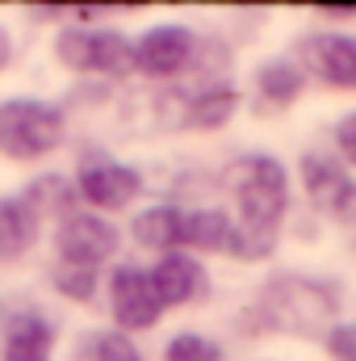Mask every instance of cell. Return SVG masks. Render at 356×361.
<instances>
[{
    "instance_id": "1",
    "label": "cell",
    "mask_w": 356,
    "mask_h": 361,
    "mask_svg": "<svg viewBox=\"0 0 356 361\" xmlns=\"http://www.w3.org/2000/svg\"><path fill=\"white\" fill-rule=\"evenodd\" d=\"M231 189L239 202V223H231V248L243 261H260L272 252L276 240V223L285 214L289 202V185L285 169L272 156H243L231 169Z\"/></svg>"
},
{
    "instance_id": "2",
    "label": "cell",
    "mask_w": 356,
    "mask_h": 361,
    "mask_svg": "<svg viewBox=\"0 0 356 361\" xmlns=\"http://www.w3.org/2000/svg\"><path fill=\"white\" fill-rule=\"evenodd\" d=\"M336 311H340V294L331 286L289 277L265 290V298L252 311V324L272 332H293V336H319Z\"/></svg>"
},
{
    "instance_id": "3",
    "label": "cell",
    "mask_w": 356,
    "mask_h": 361,
    "mask_svg": "<svg viewBox=\"0 0 356 361\" xmlns=\"http://www.w3.org/2000/svg\"><path fill=\"white\" fill-rule=\"evenodd\" d=\"M63 139V114L46 101L13 97L0 105V152L8 160H38Z\"/></svg>"
},
{
    "instance_id": "4",
    "label": "cell",
    "mask_w": 356,
    "mask_h": 361,
    "mask_svg": "<svg viewBox=\"0 0 356 361\" xmlns=\"http://www.w3.org/2000/svg\"><path fill=\"white\" fill-rule=\"evenodd\" d=\"M59 59L80 72L105 76H130L134 72V42H126L117 30H68L59 38Z\"/></svg>"
},
{
    "instance_id": "5",
    "label": "cell",
    "mask_w": 356,
    "mask_h": 361,
    "mask_svg": "<svg viewBox=\"0 0 356 361\" xmlns=\"http://www.w3.org/2000/svg\"><path fill=\"white\" fill-rule=\"evenodd\" d=\"M302 177H306V193L314 197L319 210H327L340 223H356V180L331 156H306Z\"/></svg>"
},
{
    "instance_id": "6",
    "label": "cell",
    "mask_w": 356,
    "mask_h": 361,
    "mask_svg": "<svg viewBox=\"0 0 356 361\" xmlns=\"http://www.w3.org/2000/svg\"><path fill=\"white\" fill-rule=\"evenodd\" d=\"M109 294H113V315L122 328H151L164 311L155 286H151V273L134 269V265H122L109 281Z\"/></svg>"
},
{
    "instance_id": "7",
    "label": "cell",
    "mask_w": 356,
    "mask_h": 361,
    "mask_svg": "<svg viewBox=\"0 0 356 361\" xmlns=\"http://www.w3.org/2000/svg\"><path fill=\"white\" fill-rule=\"evenodd\" d=\"M76 180H80L84 202L101 206V210H122L139 193V173L126 169V164H117V160H109V156H89L80 164V177Z\"/></svg>"
},
{
    "instance_id": "8",
    "label": "cell",
    "mask_w": 356,
    "mask_h": 361,
    "mask_svg": "<svg viewBox=\"0 0 356 361\" xmlns=\"http://www.w3.org/2000/svg\"><path fill=\"white\" fill-rule=\"evenodd\" d=\"M193 59V34L184 25H155L134 42V68L147 76H177Z\"/></svg>"
},
{
    "instance_id": "9",
    "label": "cell",
    "mask_w": 356,
    "mask_h": 361,
    "mask_svg": "<svg viewBox=\"0 0 356 361\" xmlns=\"http://www.w3.org/2000/svg\"><path fill=\"white\" fill-rule=\"evenodd\" d=\"M117 248V231L105 223V219H68L63 231H59V252H63V265H80V269H96L109 252Z\"/></svg>"
},
{
    "instance_id": "10",
    "label": "cell",
    "mask_w": 356,
    "mask_h": 361,
    "mask_svg": "<svg viewBox=\"0 0 356 361\" xmlns=\"http://www.w3.org/2000/svg\"><path fill=\"white\" fill-rule=\"evenodd\" d=\"M306 63L340 89H356V38L352 34H323L306 42Z\"/></svg>"
},
{
    "instance_id": "11",
    "label": "cell",
    "mask_w": 356,
    "mask_h": 361,
    "mask_svg": "<svg viewBox=\"0 0 356 361\" xmlns=\"http://www.w3.org/2000/svg\"><path fill=\"white\" fill-rule=\"evenodd\" d=\"M151 286H155L164 307H180V302H189L201 290V265L193 257H184V252H168L151 269Z\"/></svg>"
},
{
    "instance_id": "12",
    "label": "cell",
    "mask_w": 356,
    "mask_h": 361,
    "mask_svg": "<svg viewBox=\"0 0 356 361\" xmlns=\"http://www.w3.org/2000/svg\"><path fill=\"white\" fill-rule=\"evenodd\" d=\"M51 324L30 315V311H17L8 315L4 324V361H51Z\"/></svg>"
},
{
    "instance_id": "13",
    "label": "cell",
    "mask_w": 356,
    "mask_h": 361,
    "mask_svg": "<svg viewBox=\"0 0 356 361\" xmlns=\"http://www.w3.org/2000/svg\"><path fill=\"white\" fill-rule=\"evenodd\" d=\"M184 219H189V210H180V206L143 210V214L134 219V240H139L143 248H172V252H177L180 244H184Z\"/></svg>"
},
{
    "instance_id": "14",
    "label": "cell",
    "mask_w": 356,
    "mask_h": 361,
    "mask_svg": "<svg viewBox=\"0 0 356 361\" xmlns=\"http://www.w3.org/2000/svg\"><path fill=\"white\" fill-rule=\"evenodd\" d=\"M38 235V210L25 197L0 202V257H21Z\"/></svg>"
},
{
    "instance_id": "15",
    "label": "cell",
    "mask_w": 356,
    "mask_h": 361,
    "mask_svg": "<svg viewBox=\"0 0 356 361\" xmlns=\"http://www.w3.org/2000/svg\"><path fill=\"white\" fill-rule=\"evenodd\" d=\"M184 244L189 248H205V252L231 248V219L222 210H189V219H184Z\"/></svg>"
},
{
    "instance_id": "16",
    "label": "cell",
    "mask_w": 356,
    "mask_h": 361,
    "mask_svg": "<svg viewBox=\"0 0 356 361\" xmlns=\"http://www.w3.org/2000/svg\"><path fill=\"white\" fill-rule=\"evenodd\" d=\"M260 92H265L272 105H289V101L302 92V76H298V68L285 63V59L268 63L265 72H260Z\"/></svg>"
},
{
    "instance_id": "17",
    "label": "cell",
    "mask_w": 356,
    "mask_h": 361,
    "mask_svg": "<svg viewBox=\"0 0 356 361\" xmlns=\"http://www.w3.org/2000/svg\"><path fill=\"white\" fill-rule=\"evenodd\" d=\"M231 109H235V92H231V89L205 92V97H197V101H193L189 122H193V126H222V122L231 118Z\"/></svg>"
},
{
    "instance_id": "18",
    "label": "cell",
    "mask_w": 356,
    "mask_h": 361,
    "mask_svg": "<svg viewBox=\"0 0 356 361\" xmlns=\"http://www.w3.org/2000/svg\"><path fill=\"white\" fill-rule=\"evenodd\" d=\"M168 361H222V353L201 336H177L168 345Z\"/></svg>"
},
{
    "instance_id": "19",
    "label": "cell",
    "mask_w": 356,
    "mask_h": 361,
    "mask_svg": "<svg viewBox=\"0 0 356 361\" xmlns=\"http://www.w3.org/2000/svg\"><path fill=\"white\" fill-rule=\"evenodd\" d=\"M55 286L63 294H72V298H89L92 290H96V277H92V269H80V265H59Z\"/></svg>"
},
{
    "instance_id": "20",
    "label": "cell",
    "mask_w": 356,
    "mask_h": 361,
    "mask_svg": "<svg viewBox=\"0 0 356 361\" xmlns=\"http://www.w3.org/2000/svg\"><path fill=\"white\" fill-rule=\"evenodd\" d=\"M96 361H143V357L126 336H101L96 341Z\"/></svg>"
},
{
    "instance_id": "21",
    "label": "cell",
    "mask_w": 356,
    "mask_h": 361,
    "mask_svg": "<svg viewBox=\"0 0 356 361\" xmlns=\"http://www.w3.org/2000/svg\"><path fill=\"white\" fill-rule=\"evenodd\" d=\"M327 349L336 361H356V324H344L327 336Z\"/></svg>"
},
{
    "instance_id": "22",
    "label": "cell",
    "mask_w": 356,
    "mask_h": 361,
    "mask_svg": "<svg viewBox=\"0 0 356 361\" xmlns=\"http://www.w3.org/2000/svg\"><path fill=\"white\" fill-rule=\"evenodd\" d=\"M336 143H340V152H344V156L356 164V114L340 122V130H336Z\"/></svg>"
},
{
    "instance_id": "23",
    "label": "cell",
    "mask_w": 356,
    "mask_h": 361,
    "mask_svg": "<svg viewBox=\"0 0 356 361\" xmlns=\"http://www.w3.org/2000/svg\"><path fill=\"white\" fill-rule=\"evenodd\" d=\"M8 59V38H4V30H0V63Z\"/></svg>"
}]
</instances>
